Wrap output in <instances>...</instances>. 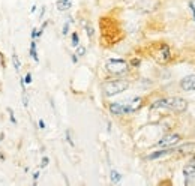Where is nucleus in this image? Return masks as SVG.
Here are the masks:
<instances>
[{"instance_id":"20e7f679","label":"nucleus","mask_w":195,"mask_h":186,"mask_svg":"<svg viewBox=\"0 0 195 186\" xmlns=\"http://www.w3.org/2000/svg\"><path fill=\"white\" fill-rule=\"evenodd\" d=\"M153 57L159 62V63H168L171 60V51H170V47L167 44H161L159 48L153 53Z\"/></svg>"},{"instance_id":"0eeeda50","label":"nucleus","mask_w":195,"mask_h":186,"mask_svg":"<svg viewBox=\"0 0 195 186\" xmlns=\"http://www.w3.org/2000/svg\"><path fill=\"white\" fill-rule=\"evenodd\" d=\"M179 141H180V135H177V134H170V135H165L162 140L158 141V146L159 147H171V146L177 144Z\"/></svg>"},{"instance_id":"6ab92c4d","label":"nucleus","mask_w":195,"mask_h":186,"mask_svg":"<svg viewBox=\"0 0 195 186\" xmlns=\"http://www.w3.org/2000/svg\"><path fill=\"white\" fill-rule=\"evenodd\" d=\"M189 8H191L192 17H194V20H195V3H194V2H189Z\"/></svg>"},{"instance_id":"f257e3e1","label":"nucleus","mask_w":195,"mask_h":186,"mask_svg":"<svg viewBox=\"0 0 195 186\" xmlns=\"http://www.w3.org/2000/svg\"><path fill=\"white\" fill-rule=\"evenodd\" d=\"M153 108H168L171 111L176 113H183L188 108V102L182 98H164L158 99L156 102H153Z\"/></svg>"},{"instance_id":"9d476101","label":"nucleus","mask_w":195,"mask_h":186,"mask_svg":"<svg viewBox=\"0 0 195 186\" xmlns=\"http://www.w3.org/2000/svg\"><path fill=\"white\" fill-rule=\"evenodd\" d=\"M56 6H57V9L62 11V12H63V11H68L72 6V0H57Z\"/></svg>"},{"instance_id":"f8f14e48","label":"nucleus","mask_w":195,"mask_h":186,"mask_svg":"<svg viewBox=\"0 0 195 186\" xmlns=\"http://www.w3.org/2000/svg\"><path fill=\"white\" fill-rule=\"evenodd\" d=\"M192 150H195V144H186V146H182V147L176 149V152H182V153H189V152H192Z\"/></svg>"},{"instance_id":"4be33fe9","label":"nucleus","mask_w":195,"mask_h":186,"mask_svg":"<svg viewBox=\"0 0 195 186\" xmlns=\"http://www.w3.org/2000/svg\"><path fill=\"white\" fill-rule=\"evenodd\" d=\"M48 165V158H42V162H41V167L42 168H45Z\"/></svg>"},{"instance_id":"1a4fd4ad","label":"nucleus","mask_w":195,"mask_h":186,"mask_svg":"<svg viewBox=\"0 0 195 186\" xmlns=\"http://www.w3.org/2000/svg\"><path fill=\"white\" fill-rule=\"evenodd\" d=\"M176 149H171V147H167V149H162V150H158V152H153L147 156V159L153 161V159H159V158H164V156H168L171 153H174Z\"/></svg>"},{"instance_id":"ddd939ff","label":"nucleus","mask_w":195,"mask_h":186,"mask_svg":"<svg viewBox=\"0 0 195 186\" xmlns=\"http://www.w3.org/2000/svg\"><path fill=\"white\" fill-rule=\"evenodd\" d=\"M120 180H122V176L117 171H111V182L113 183H119Z\"/></svg>"},{"instance_id":"5701e85b","label":"nucleus","mask_w":195,"mask_h":186,"mask_svg":"<svg viewBox=\"0 0 195 186\" xmlns=\"http://www.w3.org/2000/svg\"><path fill=\"white\" fill-rule=\"evenodd\" d=\"M87 35H89V38L93 36V29L92 27H87Z\"/></svg>"},{"instance_id":"39448f33","label":"nucleus","mask_w":195,"mask_h":186,"mask_svg":"<svg viewBox=\"0 0 195 186\" xmlns=\"http://www.w3.org/2000/svg\"><path fill=\"white\" fill-rule=\"evenodd\" d=\"M183 176H185V183L186 185H194L195 183V161H191L183 167Z\"/></svg>"},{"instance_id":"393cba45","label":"nucleus","mask_w":195,"mask_h":186,"mask_svg":"<svg viewBox=\"0 0 195 186\" xmlns=\"http://www.w3.org/2000/svg\"><path fill=\"white\" fill-rule=\"evenodd\" d=\"M39 128H41V129H45V123H44V120H39Z\"/></svg>"},{"instance_id":"aec40b11","label":"nucleus","mask_w":195,"mask_h":186,"mask_svg":"<svg viewBox=\"0 0 195 186\" xmlns=\"http://www.w3.org/2000/svg\"><path fill=\"white\" fill-rule=\"evenodd\" d=\"M32 83V75H30V72L26 75V78H24V84H30Z\"/></svg>"},{"instance_id":"6e6552de","label":"nucleus","mask_w":195,"mask_h":186,"mask_svg":"<svg viewBox=\"0 0 195 186\" xmlns=\"http://www.w3.org/2000/svg\"><path fill=\"white\" fill-rule=\"evenodd\" d=\"M180 86L185 92H195V75H188L180 81Z\"/></svg>"},{"instance_id":"2eb2a0df","label":"nucleus","mask_w":195,"mask_h":186,"mask_svg":"<svg viewBox=\"0 0 195 186\" xmlns=\"http://www.w3.org/2000/svg\"><path fill=\"white\" fill-rule=\"evenodd\" d=\"M84 54H86V47H83V45H78V47H77V56L83 57Z\"/></svg>"},{"instance_id":"a878e982","label":"nucleus","mask_w":195,"mask_h":186,"mask_svg":"<svg viewBox=\"0 0 195 186\" xmlns=\"http://www.w3.org/2000/svg\"><path fill=\"white\" fill-rule=\"evenodd\" d=\"M138 63H140V60H137V59H135V60H132V65H134V66H137Z\"/></svg>"},{"instance_id":"dca6fc26","label":"nucleus","mask_w":195,"mask_h":186,"mask_svg":"<svg viewBox=\"0 0 195 186\" xmlns=\"http://www.w3.org/2000/svg\"><path fill=\"white\" fill-rule=\"evenodd\" d=\"M72 45H74V47H78V45H80V38H78V33H72Z\"/></svg>"},{"instance_id":"7ed1b4c3","label":"nucleus","mask_w":195,"mask_h":186,"mask_svg":"<svg viewBox=\"0 0 195 186\" xmlns=\"http://www.w3.org/2000/svg\"><path fill=\"white\" fill-rule=\"evenodd\" d=\"M105 68L110 74L122 75L129 69V65L126 63V60H123V59H110V60H107Z\"/></svg>"},{"instance_id":"bb28decb","label":"nucleus","mask_w":195,"mask_h":186,"mask_svg":"<svg viewBox=\"0 0 195 186\" xmlns=\"http://www.w3.org/2000/svg\"><path fill=\"white\" fill-rule=\"evenodd\" d=\"M38 177H39V173H35V176H33V179H35V180H38Z\"/></svg>"},{"instance_id":"f3484780","label":"nucleus","mask_w":195,"mask_h":186,"mask_svg":"<svg viewBox=\"0 0 195 186\" xmlns=\"http://www.w3.org/2000/svg\"><path fill=\"white\" fill-rule=\"evenodd\" d=\"M23 104H24V107H27V105H29V98H27V92H26V89H23Z\"/></svg>"},{"instance_id":"9b49d317","label":"nucleus","mask_w":195,"mask_h":186,"mask_svg":"<svg viewBox=\"0 0 195 186\" xmlns=\"http://www.w3.org/2000/svg\"><path fill=\"white\" fill-rule=\"evenodd\" d=\"M30 56H32V59H33L35 62L39 60V57H38V51H36V42H35V41H32V42H30Z\"/></svg>"},{"instance_id":"4468645a","label":"nucleus","mask_w":195,"mask_h":186,"mask_svg":"<svg viewBox=\"0 0 195 186\" xmlns=\"http://www.w3.org/2000/svg\"><path fill=\"white\" fill-rule=\"evenodd\" d=\"M12 63H14V68H15V71L20 72V69H21V63H20V60L17 59V56L12 57Z\"/></svg>"},{"instance_id":"412c9836","label":"nucleus","mask_w":195,"mask_h":186,"mask_svg":"<svg viewBox=\"0 0 195 186\" xmlns=\"http://www.w3.org/2000/svg\"><path fill=\"white\" fill-rule=\"evenodd\" d=\"M8 113H9V116H11V122H12V123H17V120H15V117H14L12 110H11V108H8Z\"/></svg>"},{"instance_id":"f03ea898","label":"nucleus","mask_w":195,"mask_h":186,"mask_svg":"<svg viewBox=\"0 0 195 186\" xmlns=\"http://www.w3.org/2000/svg\"><path fill=\"white\" fill-rule=\"evenodd\" d=\"M129 87V83L126 80H111L104 84V93L107 96H116L119 93L125 92Z\"/></svg>"},{"instance_id":"423d86ee","label":"nucleus","mask_w":195,"mask_h":186,"mask_svg":"<svg viewBox=\"0 0 195 186\" xmlns=\"http://www.w3.org/2000/svg\"><path fill=\"white\" fill-rule=\"evenodd\" d=\"M110 111L114 116H123V114H129L131 110L125 102H113V104H110Z\"/></svg>"},{"instance_id":"a211bd4d","label":"nucleus","mask_w":195,"mask_h":186,"mask_svg":"<svg viewBox=\"0 0 195 186\" xmlns=\"http://www.w3.org/2000/svg\"><path fill=\"white\" fill-rule=\"evenodd\" d=\"M69 24H71V20H68L66 23H65V26H63V35H68V32H69Z\"/></svg>"},{"instance_id":"b1692460","label":"nucleus","mask_w":195,"mask_h":186,"mask_svg":"<svg viewBox=\"0 0 195 186\" xmlns=\"http://www.w3.org/2000/svg\"><path fill=\"white\" fill-rule=\"evenodd\" d=\"M44 14H45V8L42 6V9H41V12H39V18L42 20V17H44Z\"/></svg>"}]
</instances>
